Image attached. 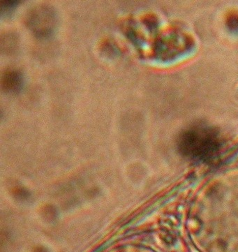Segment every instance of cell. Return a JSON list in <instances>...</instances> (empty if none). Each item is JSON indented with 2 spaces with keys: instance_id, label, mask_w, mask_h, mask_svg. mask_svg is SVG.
<instances>
[{
  "instance_id": "cell-4",
  "label": "cell",
  "mask_w": 238,
  "mask_h": 252,
  "mask_svg": "<svg viewBox=\"0 0 238 252\" xmlns=\"http://www.w3.org/2000/svg\"><path fill=\"white\" fill-rule=\"evenodd\" d=\"M17 41L12 35H6L4 39H1V50L5 52H13L16 49Z\"/></svg>"
},
{
  "instance_id": "cell-5",
  "label": "cell",
  "mask_w": 238,
  "mask_h": 252,
  "mask_svg": "<svg viewBox=\"0 0 238 252\" xmlns=\"http://www.w3.org/2000/svg\"><path fill=\"white\" fill-rule=\"evenodd\" d=\"M18 1H5L1 3V15L5 13H8L12 11L13 8L16 7L18 4Z\"/></svg>"
},
{
  "instance_id": "cell-1",
  "label": "cell",
  "mask_w": 238,
  "mask_h": 252,
  "mask_svg": "<svg viewBox=\"0 0 238 252\" xmlns=\"http://www.w3.org/2000/svg\"><path fill=\"white\" fill-rule=\"evenodd\" d=\"M178 146L186 158L194 161H209L219 155L222 141L219 133L213 128L196 126L182 133Z\"/></svg>"
},
{
  "instance_id": "cell-3",
  "label": "cell",
  "mask_w": 238,
  "mask_h": 252,
  "mask_svg": "<svg viewBox=\"0 0 238 252\" xmlns=\"http://www.w3.org/2000/svg\"><path fill=\"white\" fill-rule=\"evenodd\" d=\"M23 78L17 70H8L1 76V88L5 93H17L23 86Z\"/></svg>"
},
{
  "instance_id": "cell-2",
  "label": "cell",
  "mask_w": 238,
  "mask_h": 252,
  "mask_svg": "<svg viewBox=\"0 0 238 252\" xmlns=\"http://www.w3.org/2000/svg\"><path fill=\"white\" fill-rule=\"evenodd\" d=\"M26 19L28 28L40 38L51 36L58 24L56 11L48 5H39L33 8L28 13Z\"/></svg>"
}]
</instances>
